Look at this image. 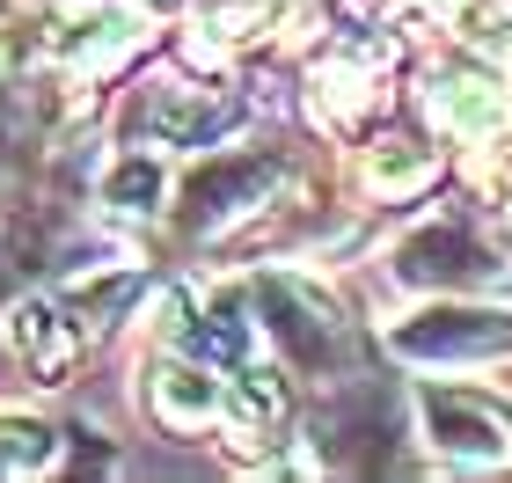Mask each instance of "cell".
<instances>
[{"instance_id": "6da1fadb", "label": "cell", "mask_w": 512, "mask_h": 483, "mask_svg": "<svg viewBox=\"0 0 512 483\" xmlns=\"http://www.w3.org/2000/svg\"><path fill=\"white\" fill-rule=\"evenodd\" d=\"M425 418L439 432V447H461V454H483V462H505L512 454V418L476 396H447V388H432L425 396Z\"/></svg>"}, {"instance_id": "7a4b0ae2", "label": "cell", "mask_w": 512, "mask_h": 483, "mask_svg": "<svg viewBox=\"0 0 512 483\" xmlns=\"http://www.w3.org/2000/svg\"><path fill=\"white\" fill-rule=\"evenodd\" d=\"M512 344V322L505 315H425L403 330V352H425V359H454V352H505Z\"/></svg>"}, {"instance_id": "3957f363", "label": "cell", "mask_w": 512, "mask_h": 483, "mask_svg": "<svg viewBox=\"0 0 512 483\" xmlns=\"http://www.w3.org/2000/svg\"><path fill=\"white\" fill-rule=\"evenodd\" d=\"M52 432L44 425H0V469H44Z\"/></svg>"}]
</instances>
